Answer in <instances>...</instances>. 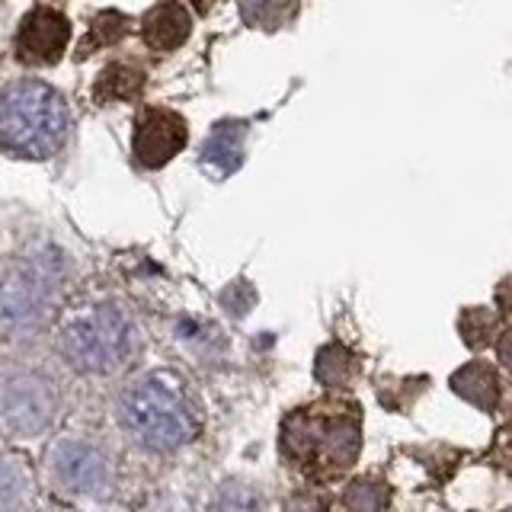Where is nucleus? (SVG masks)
Listing matches in <instances>:
<instances>
[{
	"label": "nucleus",
	"instance_id": "nucleus-1",
	"mask_svg": "<svg viewBox=\"0 0 512 512\" xmlns=\"http://www.w3.org/2000/svg\"><path fill=\"white\" fill-rule=\"evenodd\" d=\"M119 420L138 445L151 452H176L196 439L199 413L183 381L167 372L144 375L119 397Z\"/></svg>",
	"mask_w": 512,
	"mask_h": 512
},
{
	"label": "nucleus",
	"instance_id": "nucleus-2",
	"mask_svg": "<svg viewBox=\"0 0 512 512\" xmlns=\"http://www.w3.org/2000/svg\"><path fill=\"white\" fill-rule=\"evenodd\" d=\"M71 116L64 96L36 77L0 90V151L23 160H45L61 151Z\"/></svg>",
	"mask_w": 512,
	"mask_h": 512
},
{
	"label": "nucleus",
	"instance_id": "nucleus-3",
	"mask_svg": "<svg viewBox=\"0 0 512 512\" xmlns=\"http://www.w3.org/2000/svg\"><path fill=\"white\" fill-rule=\"evenodd\" d=\"M138 343L135 320L119 304L103 301L90 304L87 311H77L64 320L58 346L61 356L87 375H112L128 365Z\"/></svg>",
	"mask_w": 512,
	"mask_h": 512
},
{
	"label": "nucleus",
	"instance_id": "nucleus-4",
	"mask_svg": "<svg viewBox=\"0 0 512 512\" xmlns=\"http://www.w3.org/2000/svg\"><path fill=\"white\" fill-rule=\"evenodd\" d=\"M64 279V256L55 247H36L16 256L0 272V333L26 330L52 308Z\"/></svg>",
	"mask_w": 512,
	"mask_h": 512
},
{
	"label": "nucleus",
	"instance_id": "nucleus-5",
	"mask_svg": "<svg viewBox=\"0 0 512 512\" xmlns=\"http://www.w3.org/2000/svg\"><path fill=\"white\" fill-rule=\"evenodd\" d=\"M58 394L42 375H10L0 381V432L10 439H32L52 426Z\"/></svg>",
	"mask_w": 512,
	"mask_h": 512
},
{
	"label": "nucleus",
	"instance_id": "nucleus-6",
	"mask_svg": "<svg viewBox=\"0 0 512 512\" xmlns=\"http://www.w3.org/2000/svg\"><path fill=\"white\" fill-rule=\"evenodd\" d=\"M48 468L61 490L68 493H103L109 484V464L100 448L80 439H61L52 445L48 455Z\"/></svg>",
	"mask_w": 512,
	"mask_h": 512
},
{
	"label": "nucleus",
	"instance_id": "nucleus-7",
	"mask_svg": "<svg viewBox=\"0 0 512 512\" xmlns=\"http://www.w3.org/2000/svg\"><path fill=\"white\" fill-rule=\"evenodd\" d=\"M71 42L68 16L52 7H36L23 16L16 32V58L26 64H55Z\"/></svg>",
	"mask_w": 512,
	"mask_h": 512
},
{
	"label": "nucleus",
	"instance_id": "nucleus-8",
	"mask_svg": "<svg viewBox=\"0 0 512 512\" xmlns=\"http://www.w3.org/2000/svg\"><path fill=\"white\" fill-rule=\"evenodd\" d=\"M186 144V122L170 109H148L135 128V157L144 167L167 164L173 154H180Z\"/></svg>",
	"mask_w": 512,
	"mask_h": 512
},
{
	"label": "nucleus",
	"instance_id": "nucleus-9",
	"mask_svg": "<svg viewBox=\"0 0 512 512\" xmlns=\"http://www.w3.org/2000/svg\"><path fill=\"white\" fill-rule=\"evenodd\" d=\"M189 29H192L189 10L183 4H176V0H167V4H157L144 16L141 36L157 52H170V48H180L189 39Z\"/></svg>",
	"mask_w": 512,
	"mask_h": 512
},
{
	"label": "nucleus",
	"instance_id": "nucleus-10",
	"mask_svg": "<svg viewBox=\"0 0 512 512\" xmlns=\"http://www.w3.org/2000/svg\"><path fill=\"white\" fill-rule=\"evenodd\" d=\"M244 125H218L212 138L205 141L202 148V167L208 173L215 176H228L231 170L240 167V138H244V132H240Z\"/></svg>",
	"mask_w": 512,
	"mask_h": 512
},
{
	"label": "nucleus",
	"instance_id": "nucleus-11",
	"mask_svg": "<svg viewBox=\"0 0 512 512\" xmlns=\"http://www.w3.org/2000/svg\"><path fill=\"white\" fill-rule=\"evenodd\" d=\"M240 10H244V20L247 23L276 29L279 23H285L288 16H292L295 0H244V4H240Z\"/></svg>",
	"mask_w": 512,
	"mask_h": 512
},
{
	"label": "nucleus",
	"instance_id": "nucleus-12",
	"mask_svg": "<svg viewBox=\"0 0 512 512\" xmlns=\"http://www.w3.org/2000/svg\"><path fill=\"white\" fill-rule=\"evenodd\" d=\"M29 490L26 471L13 458H0V506H16L23 503V496Z\"/></svg>",
	"mask_w": 512,
	"mask_h": 512
},
{
	"label": "nucleus",
	"instance_id": "nucleus-13",
	"mask_svg": "<svg viewBox=\"0 0 512 512\" xmlns=\"http://www.w3.org/2000/svg\"><path fill=\"white\" fill-rule=\"evenodd\" d=\"M119 74H122V68L106 71V74H103V84L119 87V80H122ZM125 77H128V87H125V90H109V100H119V96H132V93H138V87H141V74H138V71H125Z\"/></svg>",
	"mask_w": 512,
	"mask_h": 512
}]
</instances>
